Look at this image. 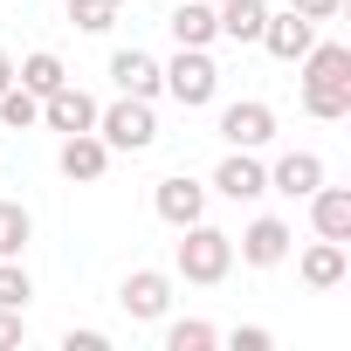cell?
<instances>
[{
  "label": "cell",
  "instance_id": "obj_1",
  "mask_svg": "<svg viewBox=\"0 0 351 351\" xmlns=\"http://www.w3.org/2000/svg\"><path fill=\"white\" fill-rule=\"evenodd\" d=\"M303 110L324 117V124L351 117V49L344 42H310V56H303Z\"/></svg>",
  "mask_w": 351,
  "mask_h": 351
},
{
  "label": "cell",
  "instance_id": "obj_2",
  "mask_svg": "<svg viewBox=\"0 0 351 351\" xmlns=\"http://www.w3.org/2000/svg\"><path fill=\"white\" fill-rule=\"evenodd\" d=\"M172 269H180L186 282H200V289L228 282V269H234V234H221V228H207V221L180 228V255H172Z\"/></svg>",
  "mask_w": 351,
  "mask_h": 351
},
{
  "label": "cell",
  "instance_id": "obj_3",
  "mask_svg": "<svg viewBox=\"0 0 351 351\" xmlns=\"http://www.w3.org/2000/svg\"><path fill=\"white\" fill-rule=\"evenodd\" d=\"M158 76H165V97L180 104V110H207L214 90H221V69H214L207 49H180L172 62H158Z\"/></svg>",
  "mask_w": 351,
  "mask_h": 351
},
{
  "label": "cell",
  "instance_id": "obj_4",
  "mask_svg": "<svg viewBox=\"0 0 351 351\" xmlns=\"http://www.w3.org/2000/svg\"><path fill=\"white\" fill-rule=\"evenodd\" d=\"M97 138H104L110 152H152L158 117H152V104H145V97H117L110 110H97Z\"/></svg>",
  "mask_w": 351,
  "mask_h": 351
},
{
  "label": "cell",
  "instance_id": "obj_5",
  "mask_svg": "<svg viewBox=\"0 0 351 351\" xmlns=\"http://www.w3.org/2000/svg\"><path fill=\"white\" fill-rule=\"evenodd\" d=\"M117 303H124L131 324H158V317L172 310V276H165V269H131V276L117 282Z\"/></svg>",
  "mask_w": 351,
  "mask_h": 351
},
{
  "label": "cell",
  "instance_id": "obj_6",
  "mask_svg": "<svg viewBox=\"0 0 351 351\" xmlns=\"http://www.w3.org/2000/svg\"><path fill=\"white\" fill-rule=\"evenodd\" d=\"M221 138H228L234 152H262V145L276 138V110H269L262 97H241V104L221 110Z\"/></svg>",
  "mask_w": 351,
  "mask_h": 351
},
{
  "label": "cell",
  "instance_id": "obj_7",
  "mask_svg": "<svg viewBox=\"0 0 351 351\" xmlns=\"http://www.w3.org/2000/svg\"><path fill=\"white\" fill-rule=\"evenodd\" d=\"M207 193H221V200H262L269 193V165L255 158V152H234L228 145V158L214 165V186Z\"/></svg>",
  "mask_w": 351,
  "mask_h": 351
},
{
  "label": "cell",
  "instance_id": "obj_8",
  "mask_svg": "<svg viewBox=\"0 0 351 351\" xmlns=\"http://www.w3.org/2000/svg\"><path fill=\"white\" fill-rule=\"evenodd\" d=\"M152 207H158V221H165V228H193V221H207V186H200V180H186V172H172V180H158Z\"/></svg>",
  "mask_w": 351,
  "mask_h": 351
},
{
  "label": "cell",
  "instance_id": "obj_9",
  "mask_svg": "<svg viewBox=\"0 0 351 351\" xmlns=\"http://www.w3.org/2000/svg\"><path fill=\"white\" fill-rule=\"evenodd\" d=\"M289 221H276V214H262V221H248L241 228V241H234V255L248 262V269H276V262H289Z\"/></svg>",
  "mask_w": 351,
  "mask_h": 351
},
{
  "label": "cell",
  "instance_id": "obj_10",
  "mask_svg": "<svg viewBox=\"0 0 351 351\" xmlns=\"http://www.w3.org/2000/svg\"><path fill=\"white\" fill-rule=\"evenodd\" d=\"M56 165H62V180L97 186L104 172H110V145H104L97 131H69V138H62V152H56Z\"/></svg>",
  "mask_w": 351,
  "mask_h": 351
},
{
  "label": "cell",
  "instance_id": "obj_11",
  "mask_svg": "<svg viewBox=\"0 0 351 351\" xmlns=\"http://www.w3.org/2000/svg\"><path fill=\"white\" fill-rule=\"evenodd\" d=\"M97 110H104V104H97L90 90H76V83H62V90L42 97V124L62 131V138H69V131H97Z\"/></svg>",
  "mask_w": 351,
  "mask_h": 351
},
{
  "label": "cell",
  "instance_id": "obj_12",
  "mask_svg": "<svg viewBox=\"0 0 351 351\" xmlns=\"http://www.w3.org/2000/svg\"><path fill=\"white\" fill-rule=\"evenodd\" d=\"M110 83H117V97H158L165 90V76H158V56L152 49H117L110 56Z\"/></svg>",
  "mask_w": 351,
  "mask_h": 351
},
{
  "label": "cell",
  "instance_id": "obj_13",
  "mask_svg": "<svg viewBox=\"0 0 351 351\" xmlns=\"http://www.w3.org/2000/svg\"><path fill=\"white\" fill-rule=\"evenodd\" d=\"M317 186H324V158L317 152H282L269 165V193H282V200H310Z\"/></svg>",
  "mask_w": 351,
  "mask_h": 351
},
{
  "label": "cell",
  "instance_id": "obj_14",
  "mask_svg": "<svg viewBox=\"0 0 351 351\" xmlns=\"http://www.w3.org/2000/svg\"><path fill=\"white\" fill-rule=\"evenodd\" d=\"M310 42H317V21H303L296 8L262 21V49H269L276 62H303V56H310Z\"/></svg>",
  "mask_w": 351,
  "mask_h": 351
},
{
  "label": "cell",
  "instance_id": "obj_15",
  "mask_svg": "<svg viewBox=\"0 0 351 351\" xmlns=\"http://www.w3.org/2000/svg\"><path fill=\"white\" fill-rule=\"evenodd\" d=\"M165 35L180 42V49H207V42H221V28H214V0H180V8L165 14Z\"/></svg>",
  "mask_w": 351,
  "mask_h": 351
},
{
  "label": "cell",
  "instance_id": "obj_16",
  "mask_svg": "<svg viewBox=\"0 0 351 351\" xmlns=\"http://www.w3.org/2000/svg\"><path fill=\"white\" fill-rule=\"evenodd\" d=\"M310 221L324 241H351V186H317L310 193Z\"/></svg>",
  "mask_w": 351,
  "mask_h": 351
},
{
  "label": "cell",
  "instance_id": "obj_17",
  "mask_svg": "<svg viewBox=\"0 0 351 351\" xmlns=\"http://www.w3.org/2000/svg\"><path fill=\"white\" fill-rule=\"evenodd\" d=\"M262 21H269V8L262 0H214V28L228 35V42H262Z\"/></svg>",
  "mask_w": 351,
  "mask_h": 351
},
{
  "label": "cell",
  "instance_id": "obj_18",
  "mask_svg": "<svg viewBox=\"0 0 351 351\" xmlns=\"http://www.w3.org/2000/svg\"><path fill=\"white\" fill-rule=\"evenodd\" d=\"M296 269H303V282H310V289H337V282H344V269H351V255H344V241H324V234H317V248H303V262H296Z\"/></svg>",
  "mask_w": 351,
  "mask_h": 351
},
{
  "label": "cell",
  "instance_id": "obj_19",
  "mask_svg": "<svg viewBox=\"0 0 351 351\" xmlns=\"http://www.w3.org/2000/svg\"><path fill=\"white\" fill-rule=\"evenodd\" d=\"M14 83H21V90H35V97H49V90H62V83H69V69H62V56H56V49H35V56H21V62H14Z\"/></svg>",
  "mask_w": 351,
  "mask_h": 351
},
{
  "label": "cell",
  "instance_id": "obj_20",
  "mask_svg": "<svg viewBox=\"0 0 351 351\" xmlns=\"http://www.w3.org/2000/svg\"><path fill=\"white\" fill-rule=\"evenodd\" d=\"M124 21V0H69V28H83V35H110Z\"/></svg>",
  "mask_w": 351,
  "mask_h": 351
},
{
  "label": "cell",
  "instance_id": "obj_21",
  "mask_svg": "<svg viewBox=\"0 0 351 351\" xmlns=\"http://www.w3.org/2000/svg\"><path fill=\"white\" fill-rule=\"evenodd\" d=\"M0 124H8V131H35L42 124V97L21 90V83H8V90H0Z\"/></svg>",
  "mask_w": 351,
  "mask_h": 351
},
{
  "label": "cell",
  "instance_id": "obj_22",
  "mask_svg": "<svg viewBox=\"0 0 351 351\" xmlns=\"http://www.w3.org/2000/svg\"><path fill=\"white\" fill-rule=\"evenodd\" d=\"M35 241V214L21 200H0V255H21Z\"/></svg>",
  "mask_w": 351,
  "mask_h": 351
},
{
  "label": "cell",
  "instance_id": "obj_23",
  "mask_svg": "<svg viewBox=\"0 0 351 351\" xmlns=\"http://www.w3.org/2000/svg\"><path fill=\"white\" fill-rule=\"evenodd\" d=\"M221 330L207 317H180V324H165V351H214Z\"/></svg>",
  "mask_w": 351,
  "mask_h": 351
},
{
  "label": "cell",
  "instance_id": "obj_24",
  "mask_svg": "<svg viewBox=\"0 0 351 351\" xmlns=\"http://www.w3.org/2000/svg\"><path fill=\"white\" fill-rule=\"evenodd\" d=\"M28 296H35V282H28L21 255H0V310H28Z\"/></svg>",
  "mask_w": 351,
  "mask_h": 351
},
{
  "label": "cell",
  "instance_id": "obj_25",
  "mask_svg": "<svg viewBox=\"0 0 351 351\" xmlns=\"http://www.w3.org/2000/svg\"><path fill=\"white\" fill-rule=\"evenodd\" d=\"M28 344V317L21 310H0V351H21Z\"/></svg>",
  "mask_w": 351,
  "mask_h": 351
},
{
  "label": "cell",
  "instance_id": "obj_26",
  "mask_svg": "<svg viewBox=\"0 0 351 351\" xmlns=\"http://www.w3.org/2000/svg\"><path fill=\"white\" fill-rule=\"evenodd\" d=\"M228 344H234V351H269L276 337H269L262 324H241V330H228Z\"/></svg>",
  "mask_w": 351,
  "mask_h": 351
},
{
  "label": "cell",
  "instance_id": "obj_27",
  "mask_svg": "<svg viewBox=\"0 0 351 351\" xmlns=\"http://www.w3.org/2000/svg\"><path fill=\"white\" fill-rule=\"evenodd\" d=\"M62 351H110L104 330H62Z\"/></svg>",
  "mask_w": 351,
  "mask_h": 351
},
{
  "label": "cell",
  "instance_id": "obj_28",
  "mask_svg": "<svg viewBox=\"0 0 351 351\" xmlns=\"http://www.w3.org/2000/svg\"><path fill=\"white\" fill-rule=\"evenodd\" d=\"M289 8H296L303 21H337V8H344V0H289Z\"/></svg>",
  "mask_w": 351,
  "mask_h": 351
},
{
  "label": "cell",
  "instance_id": "obj_29",
  "mask_svg": "<svg viewBox=\"0 0 351 351\" xmlns=\"http://www.w3.org/2000/svg\"><path fill=\"white\" fill-rule=\"evenodd\" d=\"M14 83V56H0V90H8Z\"/></svg>",
  "mask_w": 351,
  "mask_h": 351
}]
</instances>
